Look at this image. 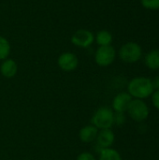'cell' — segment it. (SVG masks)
<instances>
[{"instance_id": "4fadbf2b", "label": "cell", "mask_w": 159, "mask_h": 160, "mask_svg": "<svg viewBox=\"0 0 159 160\" xmlns=\"http://www.w3.org/2000/svg\"><path fill=\"white\" fill-rule=\"evenodd\" d=\"M95 41L98 46H108L112 45L113 41V37L112 33L108 30H100L95 35Z\"/></svg>"}, {"instance_id": "6da1fadb", "label": "cell", "mask_w": 159, "mask_h": 160, "mask_svg": "<svg viewBox=\"0 0 159 160\" xmlns=\"http://www.w3.org/2000/svg\"><path fill=\"white\" fill-rule=\"evenodd\" d=\"M127 91L132 98L145 99L152 96L155 89L151 79L146 77H136L128 82Z\"/></svg>"}, {"instance_id": "e0dca14e", "label": "cell", "mask_w": 159, "mask_h": 160, "mask_svg": "<svg viewBox=\"0 0 159 160\" xmlns=\"http://www.w3.org/2000/svg\"><path fill=\"white\" fill-rule=\"evenodd\" d=\"M113 121L114 124L117 126H122L126 122V116L124 112H115L113 116Z\"/></svg>"}, {"instance_id": "9a60e30c", "label": "cell", "mask_w": 159, "mask_h": 160, "mask_svg": "<svg viewBox=\"0 0 159 160\" xmlns=\"http://www.w3.org/2000/svg\"><path fill=\"white\" fill-rule=\"evenodd\" d=\"M99 160H122L121 155L112 148H104L100 152Z\"/></svg>"}, {"instance_id": "2e32d148", "label": "cell", "mask_w": 159, "mask_h": 160, "mask_svg": "<svg viewBox=\"0 0 159 160\" xmlns=\"http://www.w3.org/2000/svg\"><path fill=\"white\" fill-rule=\"evenodd\" d=\"M142 6L149 10H158L159 0H141Z\"/></svg>"}, {"instance_id": "9c48e42d", "label": "cell", "mask_w": 159, "mask_h": 160, "mask_svg": "<svg viewBox=\"0 0 159 160\" xmlns=\"http://www.w3.org/2000/svg\"><path fill=\"white\" fill-rule=\"evenodd\" d=\"M97 141V143L100 147L104 148H110L115 140L114 133L109 128V129H101L97 133V137L96 139Z\"/></svg>"}, {"instance_id": "30bf717a", "label": "cell", "mask_w": 159, "mask_h": 160, "mask_svg": "<svg viewBox=\"0 0 159 160\" xmlns=\"http://www.w3.org/2000/svg\"><path fill=\"white\" fill-rule=\"evenodd\" d=\"M18 71V66L17 63L10 58H7L3 60V62L0 65V72L5 78H13Z\"/></svg>"}, {"instance_id": "ffe728a7", "label": "cell", "mask_w": 159, "mask_h": 160, "mask_svg": "<svg viewBox=\"0 0 159 160\" xmlns=\"http://www.w3.org/2000/svg\"><path fill=\"white\" fill-rule=\"evenodd\" d=\"M152 83H153V87L156 91L159 90V75L155 77L154 80H152Z\"/></svg>"}, {"instance_id": "3957f363", "label": "cell", "mask_w": 159, "mask_h": 160, "mask_svg": "<svg viewBox=\"0 0 159 160\" xmlns=\"http://www.w3.org/2000/svg\"><path fill=\"white\" fill-rule=\"evenodd\" d=\"M127 112H128L130 118L138 123L145 121L150 113L148 105L142 99H137V98L131 100Z\"/></svg>"}, {"instance_id": "ba28073f", "label": "cell", "mask_w": 159, "mask_h": 160, "mask_svg": "<svg viewBox=\"0 0 159 160\" xmlns=\"http://www.w3.org/2000/svg\"><path fill=\"white\" fill-rule=\"evenodd\" d=\"M132 100V97L126 92L118 94L112 101V108L115 112H125L127 111V108Z\"/></svg>"}, {"instance_id": "5bb4252c", "label": "cell", "mask_w": 159, "mask_h": 160, "mask_svg": "<svg viewBox=\"0 0 159 160\" xmlns=\"http://www.w3.org/2000/svg\"><path fill=\"white\" fill-rule=\"evenodd\" d=\"M10 43L7 38L0 35V61H3L7 58H8V55L10 53Z\"/></svg>"}, {"instance_id": "5b68a950", "label": "cell", "mask_w": 159, "mask_h": 160, "mask_svg": "<svg viewBox=\"0 0 159 160\" xmlns=\"http://www.w3.org/2000/svg\"><path fill=\"white\" fill-rule=\"evenodd\" d=\"M116 55L117 52L113 46H98L95 52V61L99 67H108L114 62Z\"/></svg>"}, {"instance_id": "d6986e66", "label": "cell", "mask_w": 159, "mask_h": 160, "mask_svg": "<svg viewBox=\"0 0 159 160\" xmlns=\"http://www.w3.org/2000/svg\"><path fill=\"white\" fill-rule=\"evenodd\" d=\"M77 160H96V158H95V157L91 153L85 152V153H82L78 157Z\"/></svg>"}, {"instance_id": "7a4b0ae2", "label": "cell", "mask_w": 159, "mask_h": 160, "mask_svg": "<svg viewBox=\"0 0 159 160\" xmlns=\"http://www.w3.org/2000/svg\"><path fill=\"white\" fill-rule=\"evenodd\" d=\"M119 58L128 64L138 62L142 56V49L140 44L134 41H129L121 46L118 51Z\"/></svg>"}, {"instance_id": "52a82bcc", "label": "cell", "mask_w": 159, "mask_h": 160, "mask_svg": "<svg viewBox=\"0 0 159 160\" xmlns=\"http://www.w3.org/2000/svg\"><path fill=\"white\" fill-rule=\"evenodd\" d=\"M58 67L67 72L75 70L79 66V59L77 55L70 52H65L61 53L57 59Z\"/></svg>"}, {"instance_id": "8992f818", "label": "cell", "mask_w": 159, "mask_h": 160, "mask_svg": "<svg viewBox=\"0 0 159 160\" xmlns=\"http://www.w3.org/2000/svg\"><path fill=\"white\" fill-rule=\"evenodd\" d=\"M70 41L76 47L86 49L95 42V34L89 29L81 28L72 34Z\"/></svg>"}, {"instance_id": "8fae6325", "label": "cell", "mask_w": 159, "mask_h": 160, "mask_svg": "<svg viewBox=\"0 0 159 160\" xmlns=\"http://www.w3.org/2000/svg\"><path fill=\"white\" fill-rule=\"evenodd\" d=\"M98 133V128L95 126H86L80 131V139L83 142H94Z\"/></svg>"}, {"instance_id": "7c38bea8", "label": "cell", "mask_w": 159, "mask_h": 160, "mask_svg": "<svg viewBox=\"0 0 159 160\" xmlns=\"http://www.w3.org/2000/svg\"><path fill=\"white\" fill-rule=\"evenodd\" d=\"M145 65L148 68L152 70L159 69V49L150 51L144 58Z\"/></svg>"}, {"instance_id": "277c9868", "label": "cell", "mask_w": 159, "mask_h": 160, "mask_svg": "<svg viewBox=\"0 0 159 160\" xmlns=\"http://www.w3.org/2000/svg\"><path fill=\"white\" fill-rule=\"evenodd\" d=\"M114 113L112 110L103 107L97 111V112L94 114L92 123L97 128L100 129H109L114 125L113 121Z\"/></svg>"}, {"instance_id": "ac0fdd59", "label": "cell", "mask_w": 159, "mask_h": 160, "mask_svg": "<svg viewBox=\"0 0 159 160\" xmlns=\"http://www.w3.org/2000/svg\"><path fill=\"white\" fill-rule=\"evenodd\" d=\"M152 103L155 108L159 111V90L154 91V93L152 94Z\"/></svg>"}]
</instances>
